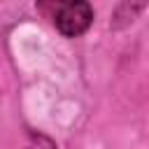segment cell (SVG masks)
Here are the masks:
<instances>
[{
  "instance_id": "6da1fadb",
  "label": "cell",
  "mask_w": 149,
  "mask_h": 149,
  "mask_svg": "<svg viewBox=\"0 0 149 149\" xmlns=\"http://www.w3.org/2000/svg\"><path fill=\"white\" fill-rule=\"evenodd\" d=\"M93 23V7L84 0L58 2L54 12V26L63 37H79Z\"/></svg>"
},
{
  "instance_id": "7a4b0ae2",
  "label": "cell",
  "mask_w": 149,
  "mask_h": 149,
  "mask_svg": "<svg viewBox=\"0 0 149 149\" xmlns=\"http://www.w3.org/2000/svg\"><path fill=\"white\" fill-rule=\"evenodd\" d=\"M28 149H56V144H54L47 135L30 133V144H28Z\"/></svg>"
}]
</instances>
